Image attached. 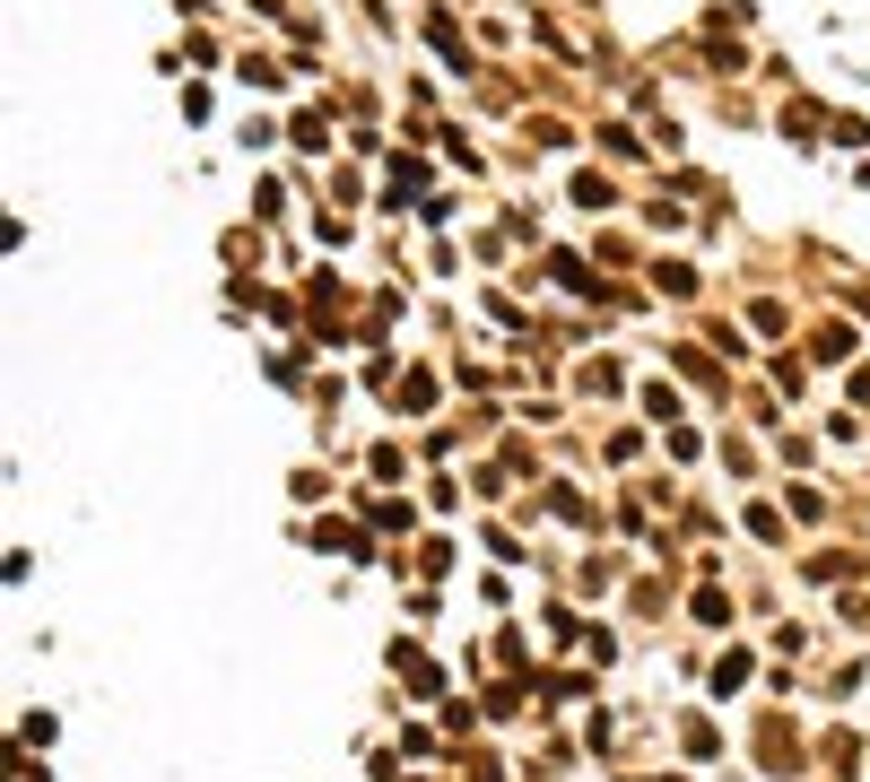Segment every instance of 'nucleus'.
Wrapping results in <instances>:
<instances>
[{
	"label": "nucleus",
	"mask_w": 870,
	"mask_h": 782,
	"mask_svg": "<svg viewBox=\"0 0 870 782\" xmlns=\"http://www.w3.org/2000/svg\"><path fill=\"white\" fill-rule=\"evenodd\" d=\"M741 678H748V653H723V661H714V695H732Z\"/></svg>",
	"instance_id": "1"
},
{
	"label": "nucleus",
	"mask_w": 870,
	"mask_h": 782,
	"mask_svg": "<svg viewBox=\"0 0 870 782\" xmlns=\"http://www.w3.org/2000/svg\"><path fill=\"white\" fill-rule=\"evenodd\" d=\"M697 626H732V600L723 591H697Z\"/></svg>",
	"instance_id": "2"
}]
</instances>
